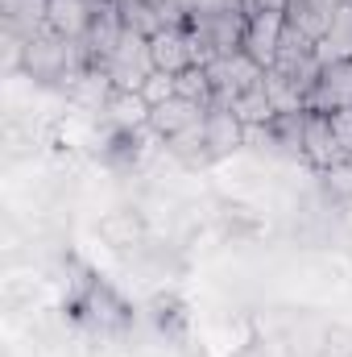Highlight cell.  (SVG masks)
I'll return each mask as SVG.
<instances>
[{"mask_svg": "<svg viewBox=\"0 0 352 357\" xmlns=\"http://www.w3.org/2000/svg\"><path fill=\"white\" fill-rule=\"evenodd\" d=\"M282 33H286V13H265V17H249V33H245V54L257 63V67H273L278 59V46H282Z\"/></svg>", "mask_w": 352, "mask_h": 357, "instance_id": "9", "label": "cell"}, {"mask_svg": "<svg viewBox=\"0 0 352 357\" xmlns=\"http://www.w3.org/2000/svg\"><path fill=\"white\" fill-rule=\"evenodd\" d=\"M328 121H332V133H336V142H340V154L352 158V104L349 108L328 112Z\"/></svg>", "mask_w": 352, "mask_h": 357, "instance_id": "23", "label": "cell"}, {"mask_svg": "<svg viewBox=\"0 0 352 357\" xmlns=\"http://www.w3.org/2000/svg\"><path fill=\"white\" fill-rule=\"evenodd\" d=\"M319 183L336 204H352V158H340L328 171H319Z\"/></svg>", "mask_w": 352, "mask_h": 357, "instance_id": "20", "label": "cell"}, {"mask_svg": "<svg viewBox=\"0 0 352 357\" xmlns=\"http://www.w3.org/2000/svg\"><path fill=\"white\" fill-rule=\"evenodd\" d=\"M303 129H307V112H278L265 125V150L282 158H303Z\"/></svg>", "mask_w": 352, "mask_h": 357, "instance_id": "12", "label": "cell"}, {"mask_svg": "<svg viewBox=\"0 0 352 357\" xmlns=\"http://www.w3.org/2000/svg\"><path fill=\"white\" fill-rule=\"evenodd\" d=\"M203 121H207V108H203V104L175 96V100H166V104H158V108L150 112V133H154L158 142H170V137L195 129V125H203Z\"/></svg>", "mask_w": 352, "mask_h": 357, "instance_id": "5", "label": "cell"}, {"mask_svg": "<svg viewBox=\"0 0 352 357\" xmlns=\"http://www.w3.org/2000/svg\"><path fill=\"white\" fill-rule=\"evenodd\" d=\"M237 4H241V0H237Z\"/></svg>", "mask_w": 352, "mask_h": 357, "instance_id": "27", "label": "cell"}, {"mask_svg": "<svg viewBox=\"0 0 352 357\" xmlns=\"http://www.w3.org/2000/svg\"><path fill=\"white\" fill-rule=\"evenodd\" d=\"M340 4H352V0H340Z\"/></svg>", "mask_w": 352, "mask_h": 357, "instance_id": "26", "label": "cell"}, {"mask_svg": "<svg viewBox=\"0 0 352 357\" xmlns=\"http://www.w3.org/2000/svg\"><path fill=\"white\" fill-rule=\"evenodd\" d=\"M186 33L195 42V59L199 67L224 59V54H237L245 50V33H249V17L241 13L237 0H216L207 8H199L191 21H186Z\"/></svg>", "mask_w": 352, "mask_h": 357, "instance_id": "1", "label": "cell"}, {"mask_svg": "<svg viewBox=\"0 0 352 357\" xmlns=\"http://www.w3.org/2000/svg\"><path fill=\"white\" fill-rule=\"evenodd\" d=\"M203 133H207L211 162H220V158H232V154L245 146V125L237 121V112H232V108H220V104H211V108H207Z\"/></svg>", "mask_w": 352, "mask_h": 357, "instance_id": "7", "label": "cell"}, {"mask_svg": "<svg viewBox=\"0 0 352 357\" xmlns=\"http://www.w3.org/2000/svg\"><path fill=\"white\" fill-rule=\"evenodd\" d=\"M340 142L332 133L328 112H307V129H303V162H311L315 171H328L332 162H340Z\"/></svg>", "mask_w": 352, "mask_h": 357, "instance_id": "8", "label": "cell"}, {"mask_svg": "<svg viewBox=\"0 0 352 357\" xmlns=\"http://www.w3.org/2000/svg\"><path fill=\"white\" fill-rule=\"evenodd\" d=\"M145 4H154V8H162V4H166V0H145Z\"/></svg>", "mask_w": 352, "mask_h": 357, "instance_id": "25", "label": "cell"}, {"mask_svg": "<svg viewBox=\"0 0 352 357\" xmlns=\"http://www.w3.org/2000/svg\"><path fill=\"white\" fill-rule=\"evenodd\" d=\"M150 104L141 91H112L108 108H104V121L112 125V133H145L150 129Z\"/></svg>", "mask_w": 352, "mask_h": 357, "instance_id": "10", "label": "cell"}, {"mask_svg": "<svg viewBox=\"0 0 352 357\" xmlns=\"http://www.w3.org/2000/svg\"><path fill=\"white\" fill-rule=\"evenodd\" d=\"M104 71H108V79H112V88H116V91H141V88H145V79L158 71V67H154L150 38H141V33H129V29H125L120 46L112 50V59L104 63Z\"/></svg>", "mask_w": 352, "mask_h": 357, "instance_id": "2", "label": "cell"}, {"mask_svg": "<svg viewBox=\"0 0 352 357\" xmlns=\"http://www.w3.org/2000/svg\"><path fill=\"white\" fill-rule=\"evenodd\" d=\"M141 96H145V104H150V108H158V104L175 100V96H178V75H170V71H154V75L145 79Z\"/></svg>", "mask_w": 352, "mask_h": 357, "instance_id": "22", "label": "cell"}, {"mask_svg": "<svg viewBox=\"0 0 352 357\" xmlns=\"http://www.w3.org/2000/svg\"><path fill=\"white\" fill-rule=\"evenodd\" d=\"M99 237H104L108 245L125 250V245H133V241L141 237V216H133V212H112V216L99 220Z\"/></svg>", "mask_w": 352, "mask_h": 357, "instance_id": "19", "label": "cell"}, {"mask_svg": "<svg viewBox=\"0 0 352 357\" xmlns=\"http://www.w3.org/2000/svg\"><path fill=\"white\" fill-rule=\"evenodd\" d=\"M336 8H340V0H290L286 21H290V29H298L303 38L319 42V38H323V29L332 25Z\"/></svg>", "mask_w": 352, "mask_h": 357, "instance_id": "13", "label": "cell"}, {"mask_svg": "<svg viewBox=\"0 0 352 357\" xmlns=\"http://www.w3.org/2000/svg\"><path fill=\"white\" fill-rule=\"evenodd\" d=\"M315 54L319 63H352V4H340L332 25L323 29V38L315 42Z\"/></svg>", "mask_w": 352, "mask_h": 357, "instance_id": "14", "label": "cell"}, {"mask_svg": "<svg viewBox=\"0 0 352 357\" xmlns=\"http://www.w3.org/2000/svg\"><path fill=\"white\" fill-rule=\"evenodd\" d=\"M290 0H241V13L245 17H265V13H286Z\"/></svg>", "mask_w": 352, "mask_h": 357, "instance_id": "24", "label": "cell"}, {"mask_svg": "<svg viewBox=\"0 0 352 357\" xmlns=\"http://www.w3.org/2000/svg\"><path fill=\"white\" fill-rule=\"evenodd\" d=\"M50 0H0V21L8 33L17 38H38L42 29H50Z\"/></svg>", "mask_w": 352, "mask_h": 357, "instance_id": "11", "label": "cell"}, {"mask_svg": "<svg viewBox=\"0 0 352 357\" xmlns=\"http://www.w3.org/2000/svg\"><path fill=\"white\" fill-rule=\"evenodd\" d=\"M178 96L182 100H195L203 108H211V79H207V67H186L178 75Z\"/></svg>", "mask_w": 352, "mask_h": 357, "instance_id": "21", "label": "cell"}, {"mask_svg": "<svg viewBox=\"0 0 352 357\" xmlns=\"http://www.w3.org/2000/svg\"><path fill=\"white\" fill-rule=\"evenodd\" d=\"M150 50H154V67H158V71L182 75L186 67H199L191 33H186V29H178V25H166L162 33H154V38H150Z\"/></svg>", "mask_w": 352, "mask_h": 357, "instance_id": "6", "label": "cell"}, {"mask_svg": "<svg viewBox=\"0 0 352 357\" xmlns=\"http://www.w3.org/2000/svg\"><path fill=\"white\" fill-rule=\"evenodd\" d=\"M162 146H166V154L178 158L182 167H207V162H211V150H207V133H203V125L178 133V137L162 142Z\"/></svg>", "mask_w": 352, "mask_h": 357, "instance_id": "15", "label": "cell"}, {"mask_svg": "<svg viewBox=\"0 0 352 357\" xmlns=\"http://www.w3.org/2000/svg\"><path fill=\"white\" fill-rule=\"evenodd\" d=\"M265 75V67H257L245 50H237V54H224V59H216V63H207V79H211V104H220V108H232V100L241 96V91L257 88Z\"/></svg>", "mask_w": 352, "mask_h": 357, "instance_id": "3", "label": "cell"}, {"mask_svg": "<svg viewBox=\"0 0 352 357\" xmlns=\"http://www.w3.org/2000/svg\"><path fill=\"white\" fill-rule=\"evenodd\" d=\"M262 84H265V96H269L273 112H307V91L298 88V84H290L286 75H278V71H265Z\"/></svg>", "mask_w": 352, "mask_h": 357, "instance_id": "17", "label": "cell"}, {"mask_svg": "<svg viewBox=\"0 0 352 357\" xmlns=\"http://www.w3.org/2000/svg\"><path fill=\"white\" fill-rule=\"evenodd\" d=\"M232 112H237V121L245 125V129H257V125H269L278 112H273V104H269V96H265V84L257 88L241 91L237 100H232Z\"/></svg>", "mask_w": 352, "mask_h": 357, "instance_id": "16", "label": "cell"}, {"mask_svg": "<svg viewBox=\"0 0 352 357\" xmlns=\"http://www.w3.org/2000/svg\"><path fill=\"white\" fill-rule=\"evenodd\" d=\"M116 8H120V21H125V29H129V33L154 38V33H162V29H166V25H162V13H158L154 4H145V0H120Z\"/></svg>", "mask_w": 352, "mask_h": 357, "instance_id": "18", "label": "cell"}, {"mask_svg": "<svg viewBox=\"0 0 352 357\" xmlns=\"http://www.w3.org/2000/svg\"><path fill=\"white\" fill-rule=\"evenodd\" d=\"M352 104V63H328L307 96V112H336Z\"/></svg>", "mask_w": 352, "mask_h": 357, "instance_id": "4", "label": "cell"}]
</instances>
